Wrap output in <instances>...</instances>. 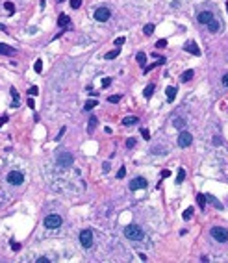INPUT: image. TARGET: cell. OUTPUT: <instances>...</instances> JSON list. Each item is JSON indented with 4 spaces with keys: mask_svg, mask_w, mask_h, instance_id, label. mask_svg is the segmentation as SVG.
Masks as SVG:
<instances>
[{
    "mask_svg": "<svg viewBox=\"0 0 228 263\" xmlns=\"http://www.w3.org/2000/svg\"><path fill=\"white\" fill-rule=\"evenodd\" d=\"M124 235H126L128 239H132V241H141V239L145 237L143 230H141L137 224H130V226H126V228H124Z\"/></svg>",
    "mask_w": 228,
    "mask_h": 263,
    "instance_id": "cell-1",
    "label": "cell"
},
{
    "mask_svg": "<svg viewBox=\"0 0 228 263\" xmlns=\"http://www.w3.org/2000/svg\"><path fill=\"white\" fill-rule=\"evenodd\" d=\"M210 233H212V237L215 239V241H219V243H226L228 241V230H224L221 226H213Z\"/></svg>",
    "mask_w": 228,
    "mask_h": 263,
    "instance_id": "cell-2",
    "label": "cell"
},
{
    "mask_svg": "<svg viewBox=\"0 0 228 263\" xmlns=\"http://www.w3.org/2000/svg\"><path fill=\"white\" fill-rule=\"evenodd\" d=\"M80 243L84 248H91L93 247V232L91 230H82L80 232Z\"/></svg>",
    "mask_w": 228,
    "mask_h": 263,
    "instance_id": "cell-3",
    "label": "cell"
},
{
    "mask_svg": "<svg viewBox=\"0 0 228 263\" xmlns=\"http://www.w3.org/2000/svg\"><path fill=\"white\" fill-rule=\"evenodd\" d=\"M193 143V135L189 133V132H186V130H182L180 133H178V147H182V148H187L189 145Z\"/></svg>",
    "mask_w": 228,
    "mask_h": 263,
    "instance_id": "cell-4",
    "label": "cell"
},
{
    "mask_svg": "<svg viewBox=\"0 0 228 263\" xmlns=\"http://www.w3.org/2000/svg\"><path fill=\"white\" fill-rule=\"evenodd\" d=\"M61 217L59 215H48V217H45V226H47L48 230H56L61 226Z\"/></svg>",
    "mask_w": 228,
    "mask_h": 263,
    "instance_id": "cell-5",
    "label": "cell"
},
{
    "mask_svg": "<svg viewBox=\"0 0 228 263\" xmlns=\"http://www.w3.org/2000/svg\"><path fill=\"white\" fill-rule=\"evenodd\" d=\"M58 165L59 167H69V165H73V161H74V158H73V154H69V152H61V154H58Z\"/></svg>",
    "mask_w": 228,
    "mask_h": 263,
    "instance_id": "cell-6",
    "label": "cell"
},
{
    "mask_svg": "<svg viewBox=\"0 0 228 263\" xmlns=\"http://www.w3.org/2000/svg\"><path fill=\"white\" fill-rule=\"evenodd\" d=\"M11 185H20L22 182H24V174L22 172H19V171H11L9 174H8V178H6Z\"/></svg>",
    "mask_w": 228,
    "mask_h": 263,
    "instance_id": "cell-7",
    "label": "cell"
},
{
    "mask_svg": "<svg viewBox=\"0 0 228 263\" xmlns=\"http://www.w3.org/2000/svg\"><path fill=\"white\" fill-rule=\"evenodd\" d=\"M147 185H148V182H147L145 178L137 176V178H134V180L130 182V191H137V189H145Z\"/></svg>",
    "mask_w": 228,
    "mask_h": 263,
    "instance_id": "cell-8",
    "label": "cell"
},
{
    "mask_svg": "<svg viewBox=\"0 0 228 263\" xmlns=\"http://www.w3.org/2000/svg\"><path fill=\"white\" fill-rule=\"evenodd\" d=\"M109 17H111V11H109L108 8H98V9L95 11V19H97L98 22H106Z\"/></svg>",
    "mask_w": 228,
    "mask_h": 263,
    "instance_id": "cell-9",
    "label": "cell"
},
{
    "mask_svg": "<svg viewBox=\"0 0 228 263\" xmlns=\"http://www.w3.org/2000/svg\"><path fill=\"white\" fill-rule=\"evenodd\" d=\"M184 50L189 52V54H193V56H200V48L197 46V43H193V41H187L184 44Z\"/></svg>",
    "mask_w": 228,
    "mask_h": 263,
    "instance_id": "cell-10",
    "label": "cell"
},
{
    "mask_svg": "<svg viewBox=\"0 0 228 263\" xmlns=\"http://www.w3.org/2000/svg\"><path fill=\"white\" fill-rule=\"evenodd\" d=\"M212 19H213V13H212V11H200V13L197 15V20L200 22V24H208Z\"/></svg>",
    "mask_w": 228,
    "mask_h": 263,
    "instance_id": "cell-11",
    "label": "cell"
},
{
    "mask_svg": "<svg viewBox=\"0 0 228 263\" xmlns=\"http://www.w3.org/2000/svg\"><path fill=\"white\" fill-rule=\"evenodd\" d=\"M208 28H210V32H212V34H217V32L221 30V22H219L215 17H213V19L208 22Z\"/></svg>",
    "mask_w": 228,
    "mask_h": 263,
    "instance_id": "cell-12",
    "label": "cell"
},
{
    "mask_svg": "<svg viewBox=\"0 0 228 263\" xmlns=\"http://www.w3.org/2000/svg\"><path fill=\"white\" fill-rule=\"evenodd\" d=\"M0 54H2V56H11V54H15V48H11L9 44L0 43Z\"/></svg>",
    "mask_w": 228,
    "mask_h": 263,
    "instance_id": "cell-13",
    "label": "cell"
},
{
    "mask_svg": "<svg viewBox=\"0 0 228 263\" xmlns=\"http://www.w3.org/2000/svg\"><path fill=\"white\" fill-rule=\"evenodd\" d=\"M67 24H71V17H69V15H59V17H58V26H59V28H65Z\"/></svg>",
    "mask_w": 228,
    "mask_h": 263,
    "instance_id": "cell-14",
    "label": "cell"
},
{
    "mask_svg": "<svg viewBox=\"0 0 228 263\" xmlns=\"http://www.w3.org/2000/svg\"><path fill=\"white\" fill-rule=\"evenodd\" d=\"M165 93H167V100H169V102H173V100L176 98V93H178V91H176V87L169 85V87L165 89Z\"/></svg>",
    "mask_w": 228,
    "mask_h": 263,
    "instance_id": "cell-15",
    "label": "cell"
},
{
    "mask_svg": "<svg viewBox=\"0 0 228 263\" xmlns=\"http://www.w3.org/2000/svg\"><path fill=\"white\" fill-rule=\"evenodd\" d=\"M137 121H139L137 117L130 115V117H124V119H123V124H124V126H132V124H137Z\"/></svg>",
    "mask_w": 228,
    "mask_h": 263,
    "instance_id": "cell-16",
    "label": "cell"
},
{
    "mask_svg": "<svg viewBox=\"0 0 228 263\" xmlns=\"http://www.w3.org/2000/svg\"><path fill=\"white\" fill-rule=\"evenodd\" d=\"M204 197H206V202H210V204H213L215 208H219V209H223V204L213 197V195H204Z\"/></svg>",
    "mask_w": 228,
    "mask_h": 263,
    "instance_id": "cell-17",
    "label": "cell"
},
{
    "mask_svg": "<svg viewBox=\"0 0 228 263\" xmlns=\"http://www.w3.org/2000/svg\"><path fill=\"white\" fill-rule=\"evenodd\" d=\"M97 124H98V119H97V117H91V119H89V124H87V132L93 133V130L97 128Z\"/></svg>",
    "mask_w": 228,
    "mask_h": 263,
    "instance_id": "cell-18",
    "label": "cell"
},
{
    "mask_svg": "<svg viewBox=\"0 0 228 263\" xmlns=\"http://www.w3.org/2000/svg\"><path fill=\"white\" fill-rule=\"evenodd\" d=\"M11 97H13V108H19V93H17V89H13L11 87Z\"/></svg>",
    "mask_w": 228,
    "mask_h": 263,
    "instance_id": "cell-19",
    "label": "cell"
},
{
    "mask_svg": "<svg viewBox=\"0 0 228 263\" xmlns=\"http://www.w3.org/2000/svg\"><path fill=\"white\" fill-rule=\"evenodd\" d=\"M193 74H195V73H193V70L189 69V70H186V73L182 74V78H180V80H182V82H189V80L193 78Z\"/></svg>",
    "mask_w": 228,
    "mask_h": 263,
    "instance_id": "cell-20",
    "label": "cell"
},
{
    "mask_svg": "<svg viewBox=\"0 0 228 263\" xmlns=\"http://www.w3.org/2000/svg\"><path fill=\"white\" fill-rule=\"evenodd\" d=\"M197 202H198V206H200L202 209L206 208V197H204L202 193H198V195H197Z\"/></svg>",
    "mask_w": 228,
    "mask_h": 263,
    "instance_id": "cell-21",
    "label": "cell"
},
{
    "mask_svg": "<svg viewBox=\"0 0 228 263\" xmlns=\"http://www.w3.org/2000/svg\"><path fill=\"white\" fill-rule=\"evenodd\" d=\"M97 104H98L97 100H87V102H85V106H84V111H91Z\"/></svg>",
    "mask_w": 228,
    "mask_h": 263,
    "instance_id": "cell-22",
    "label": "cell"
},
{
    "mask_svg": "<svg viewBox=\"0 0 228 263\" xmlns=\"http://www.w3.org/2000/svg\"><path fill=\"white\" fill-rule=\"evenodd\" d=\"M135 59H137V63H139V65H141V67L145 69V63H147V56H145L143 52H139V54H137V58H135Z\"/></svg>",
    "mask_w": 228,
    "mask_h": 263,
    "instance_id": "cell-23",
    "label": "cell"
},
{
    "mask_svg": "<svg viewBox=\"0 0 228 263\" xmlns=\"http://www.w3.org/2000/svg\"><path fill=\"white\" fill-rule=\"evenodd\" d=\"M152 94H154V85L150 84V85H147V87H145V98H150Z\"/></svg>",
    "mask_w": 228,
    "mask_h": 263,
    "instance_id": "cell-24",
    "label": "cell"
},
{
    "mask_svg": "<svg viewBox=\"0 0 228 263\" xmlns=\"http://www.w3.org/2000/svg\"><path fill=\"white\" fill-rule=\"evenodd\" d=\"M184 180H186V171L180 169V171H178V176H176V183H182Z\"/></svg>",
    "mask_w": 228,
    "mask_h": 263,
    "instance_id": "cell-25",
    "label": "cell"
},
{
    "mask_svg": "<svg viewBox=\"0 0 228 263\" xmlns=\"http://www.w3.org/2000/svg\"><path fill=\"white\" fill-rule=\"evenodd\" d=\"M119 52H121V50H119V48H115V50L108 52V54H106L104 58H106V59H113V58H117V56H119Z\"/></svg>",
    "mask_w": 228,
    "mask_h": 263,
    "instance_id": "cell-26",
    "label": "cell"
},
{
    "mask_svg": "<svg viewBox=\"0 0 228 263\" xmlns=\"http://www.w3.org/2000/svg\"><path fill=\"white\" fill-rule=\"evenodd\" d=\"M143 34H145V35H152V34H154V24H147V26L143 28Z\"/></svg>",
    "mask_w": 228,
    "mask_h": 263,
    "instance_id": "cell-27",
    "label": "cell"
},
{
    "mask_svg": "<svg viewBox=\"0 0 228 263\" xmlns=\"http://www.w3.org/2000/svg\"><path fill=\"white\" fill-rule=\"evenodd\" d=\"M182 217H184V221H189L191 217H193V209L189 208V209H186L184 213H182Z\"/></svg>",
    "mask_w": 228,
    "mask_h": 263,
    "instance_id": "cell-28",
    "label": "cell"
},
{
    "mask_svg": "<svg viewBox=\"0 0 228 263\" xmlns=\"http://www.w3.org/2000/svg\"><path fill=\"white\" fill-rule=\"evenodd\" d=\"M34 70H35V73H41V70H43V61H41V59H37V61L34 63Z\"/></svg>",
    "mask_w": 228,
    "mask_h": 263,
    "instance_id": "cell-29",
    "label": "cell"
},
{
    "mask_svg": "<svg viewBox=\"0 0 228 263\" xmlns=\"http://www.w3.org/2000/svg\"><path fill=\"white\" fill-rule=\"evenodd\" d=\"M119 100H121L119 94H111V97H108V102H111V104H117Z\"/></svg>",
    "mask_w": 228,
    "mask_h": 263,
    "instance_id": "cell-30",
    "label": "cell"
},
{
    "mask_svg": "<svg viewBox=\"0 0 228 263\" xmlns=\"http://www.w3.org/2000/svg\"><path fill=\"white\" fill-rule=\"evenodd\" d=\"M82 6V0H71V8L73 9H78Z\"/></svg>",
    "mask_w": 228,
    "mask_h": 263,
    "instance_id": "cell-31",
    "label": "cell"
},
{
    "mask_svg": "<svg viewBox=\"0 0 228 263\" xmlns=\"http://www.w3.org/2000/svg\"><path fill=\"white\" fill-rule=\"evenodd\" d=\"M184 124H186L184 119H176V121H174V126H176V128H184Z\"/></svg>",
    "mask_w": 228,
    "mask_h": 263,
    "instance_id": "cell-32",
    "label": "cell"
},
{
    "mask_svg": "<svg viewBox=\"0 0 228 263\" xmlns=\"http://www.w3.org/2000/svg\"><path fill=\"white\" fill-rule=\"evenodd\" d=\"M4 8H6L9 13H13V11H15V6H13L11 2H4Z\"/></svg>",
    "mask_w": 228,
    "mask_h": 263,
    "instance_id": "cell-33",
    "label": "cell"
},
{
    "mask_svg": "<svg viewBox=\"0 0 228 263\" xmlns=\"http://www.w3.org/2000/svg\"><path fill=\"white\" fill-rule=\"evenodd\" d=\"M156 46H158V48H165V46H167V41H165V39H159V41L156 43Z\"/></svg>",
    "mask_w": 228,
    "mask_h": 263,
    "instance_id": "cell-34",
    "label": "cell"
},
{
    "mask_svg": "<svg viewBox=\"0 0 228 263\" xmlns=\"http://www.w3.org/2000/svg\"><path fill=\"white\" fill-rule=\"evenodd\" d=\"M124 174H126V167H121L117 171V178H124Z\"/></svg>",
    "mask_w": 228,
    "mask_h": 263,
    "instance_id": "cell-35",
    "label": "cell"
},
{
    "mask_svg": "<svg viewBox=\"0 0 228 263\" xmlns=\"http://www.w3.org/2000/svg\"><path fill=\"white\" fill-rule=\"evenodd\" d=\"M141 135H143V139H145V141H148V139H150V133H148V130H145V128L141 130Z\"/></svg>",
    "mask_w": 228,
    "mask_h": 263,
    "instance_id": "cell-36",
    "label": "cell"
},
{
    "mask_svg": "<svg viewBox=\"0 0 228 263\" xmlns=\"http://www.w3.org/2000/svg\"><path fill=\"white\" fill-rule=\"evenodd\" d=\"M115 44H117V48H121V44H124V37H117V39H115Z\"/></svg>",
    "mask_w": 228,
    "mask_h": 263,
    "instance_id": "cell-37",
    "label": "cell"
},
{
    "mask_svg": "<svg viewBox=\"0 0 228 263\" xmlns=\"http://www.w3.org/2000/svg\"><path fill=\"white\" fill-rule=\"evenodd\" d=\"M28 93L32 94V97H35V94L39 93V89H37V87H30V89H28Z\"/></svg>",
    "mask_w": 228,
    "mask_h": 263,
    "instance_id": "cell-38",
    "label": "cell"
},
{
    "mask_svg": "<svg viewBox=\"0 0 228 263\" xmlns=\"http://www.w3.org/2000/svg\"><path fill=\"white\" fill-rule=\"evenodd\" d=\"M109 84H111V78H104L102 80V87H109Z\"/></svg>",
    "mask_w": 228,
    "mask_h": 263,
    "instance_id": "cell-39",
    "label": "cell"
},
{
    "mask_svg": "<svg viewBox=\"0 0 228 263\" xmlns=\"http://www.w3.org/2000/svg\"><path fill=\"white\" fill-rule=\"evenodd\" d=\"M65 132H67V128H61V130H59V133L56 135V141H59V139L63 137V133H65Z\"/></svg>",
    "mask_w": 228,
    "mask_h": 263,
    "instance_id": "cell-40",
    "label": "cell"
},
{
    "mask_svg": "<svg viewBox=\"0 0 228 263\" xmlns=\"http://www.w3.org/2000/svg\"><path fill=\"white\" fill-rule=\"evenodd\" d=\"M126 147L130 148V147H135V139H128L126 141Z\"/></svg>",
    "mask_w": 228,
    "mask_h": 263,
    "instance_id": "cell-41",
    "label": "cell"
},
{
    "mask_svg": "<svg viewBox=\"0 0 228 263\" xmlns=\"http://www.w3.org/2000/svg\"><path fill=\"white\" fill-rule=\"evenodd\" d=\"M37 263H50V259H48V258H39Z\"/></svg>",
    "mask_w": 228,
    "mask_h": 263,
    "instance_id": "cell-42",
    "label": "cell"
},
{
    "mask_svg": "<svg viewBox=\"0 0 228 263\" xmlns=\"http://www.w3.org/2000/svg\"><path fill=\"white\" fill-rule=\"evenodd\" d=\"M223 85H224V87H228V74H224V76H223Z\"/></svg>",
    "mask_w": 228,
    "mask_h": 263,
    "instance_id": "cell-43",
    "label": "cell"
},
{
    "mask_svg": "<svg viewBox=\"0 0 228 263\" xmlns=\"http://www.w3.org/2000/svg\"><path fill=\"white\" fill-rule=\"evenodd\" d=\"M162 176H163V178H169V176H171V171H167V169H165V171L162 172Z\"/></svg>",
    "mask_w": 228,
    "mask_h": 263,
    "instance_id": "cell-44",
    "label": "cell"
},
{
    "mask_svg": "<svg viewBox=\"0 0 228 263\" xmlns=\"http://www.w3.org/2000/svg\"><path fill=\"white\" fill-rule=\"evenodd\" d=\"M11 247H13V250H19V248H20V245H19V243H11Z\"/></svg>",
    "mask_w": 228,
    "mask_h": 263,
    "instance_id": "cell-45",
    "label": "cell"
},
{
    "mask_svg": "<svg viewBox=\"0 0 228 263\" xmlns=\"http://www.w3.org/2000/svg\"><path fill=\"white\" fill-rule=\"evenodd\" d=\"M28 106H30V108H32V109H34V108H35V104H34V100H32V98H30V100H28Z\"/></svg>",
    "mask_w": 228,
    "mask_h": 263,
    "instance_id": "cell-46",
    "label": "cell"
},
{
    "mask_svg": "<svg viewBox=\"0 0 228 263\" xmlns=\"http://www.w3.org/2000/svg\"><path fill=\"white\" fill-rule=\"evenodd\" d=\"M6 121H8V117H2V119H0V126H2V124H4Z\"/></svg>",
    "mask_w": 228,
    "mask_h": 263,
    "instance_id": "cell-47",
    "label": "cell"
},
{
    "mask_svg": "<svg viewBox=\"0 0 228 263\" xmlns=\"http://www.w3.org/2000/svg\"><path fill=\"white\" fill-rule=\"evenodd\" d=\"M0 30H2V32H6V26H4V24H0Z\"/></svg>",
    "mask_w": 228,
    "mask_h": 263,
    "instance_id": "cell-48",
    "label": "cell"
},
{
    "mask_svg": "<svg viewBox=\"0 0 228 263\" xmlns=\"http://www.w3.org/2000/svg\"><path fill=\"white\" fill-rule=\"evenodd\" d=\"M56 2H65V0H56Z\"/></svg>",
    "mask_w": 228,
    "mask_h": 263,
    "instance_id": "cell-49",
    "label": "cell"
},
{
    "mask_svg": "<svg viewBox=\"0 0 228 263\" xmlns=\"http://www.w3.org/2000/svg\"><path fill=\"white\" fill-rule=\"evenodd\" d=\"M226 11H228V2H226Z\"/></svg>",
    "mask_w": 228,
    "mask_h": 263,
    "instance_id": "cell-50",
    "label": "cell"
}]
</instances>
